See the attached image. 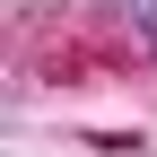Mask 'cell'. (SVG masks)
<instances>
[{
  "label": "cell",
  "instance_id": "cell-1",
  "mask_svg": "<svg viewBox=\"0 0 157 157\" xmlns=\"http://www.w3.org/2000/svg\"><path fill=\"white\" fill-rule=\"evenodd\" d=\"M122 9H131V26H140L148 44H157V0H122Z\"/></svg>",
  "mask_w": 157,
  "mask_h": 157
}]
</instances>
